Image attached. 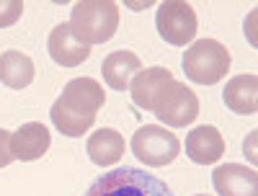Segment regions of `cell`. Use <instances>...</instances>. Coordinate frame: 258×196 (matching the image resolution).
I'll return each instance as SVG.
<instances>
[{
  "mask_svg": "<svg viewBox=\"0 0 258 196\" xmlns=\"http://www.w3.org/2000/svg\"><path fill=\"white\" fill-rule=\"evenodd\" d=\"M176 78L170 75V70L165 68H145L135 75V80L129 83V88H132V101L135 106L145 108V111L155 114L158 103L163 101L165 91L170 88V83Z\"/></svg>",
  "mask_w": 258,
  "mask_h": 196,
  "instance_id": "cell-8",
  "label": "cell"
},
{
  "mask_svg": "<svg viewBox=\"0 0 258 196\" xmlns=\"http://www.w3.org/2000/svg\"><path fill=\"white\" fill-rule=\"evenodd\" d=\"M132 152L135 158L142 160L150 168H165L181 155V142L173 132H168L165 126L158 124H147L140 126L135 137H132Z\"/></svg>",
  "mask_w": 258,
  "mask_h": 196,
  "instance_id": "cell-5",
  "label": "cell"
},
{
  "mask_svg": "<svg viewBox=\"0 0 258 196\" xmlns=\"http://www.w3.org/2000/svg\"><path fill=\"white\" fill-rule=\"evenodd\" d=\"M85 196H173V191L165 186V181L140 168H116L98 176Z\"/></svg>",
  "mask_w": 258,
  "mask_h": 196,
  "instance_id": "cell-3",
  "label": "cell"
},
{
  "mask_svg": "<svg viewBox=\"0 0 258 196\" xmlns=\"http://www.w3.org/2000/svg\"><path fill=\"white\" fill-rule=\"evenodd\" d=\"M142 70V62L135 52L129 49H116L111 52L109 57L103 59L101 64V73H103V80L111 91H126L129 83L135 80V75Z\"/></svg>",
  "mask_w": 258,
  "mask_h": 196,
  "instance_id": "cell-13",
  "label": "cell"
},
{
  "mask_svg": "<svg viewBox=\"0 0 258 196\" xmlns=\"http://www.w3.org/2000/svg\"><path fill=\"white\" fill-rule=\"evenodd\" d=\"M119 6L111 0H83L73 8L70 29L83 44H103L116 34Z\"/></svg>",
  "mask_w": 258,
  "mask_h": 196,
  "instance_id": "cell-2",
  "label": "cell"
},
{
  "mask_svg": "<svg viewBox=\"0 0 258 196\" xmlns=\"http://www.w3.org/2000/svg\"><path fill=\"white\" fill-rule=\"evenodd\" d=\"M212 186L220 196H258V173L240 163H227L212 173Z\"/></svg>",
  "mask_w": 258,
  "mask_h": 196,
  "instance_id": "cell-9",
  "label": "cell"
},
{
  "mask_svg": "<svg viewBox=\"0 0 258 196\" xmlns=\"http://www.w3.org/2000/svg\"><path fill=\"white\" fill-rule=\"evenodd\" d=\"M197 196H207V193H197Z\"/></svg>",
  "mask_w": 258,
  "mask_h": 196,
  "instance_id": "cell-19",
  "label": "cell"
},
{
  "mask_svg": "<svg viewBox=\"0 0 258 196\" xmlns=\"http://www.w3.org/2000/svg\"><path fill=\"white\" fill-rule=\"evenodd\" d=\"M52 137H49V129L39 121H26L21 124L16 132H11V155L13 160H39L44 152L49 150Z\"/></svg>",
  "mask_w": 258,
  "mask_h": 196,
  "instance_id": "cell-10",
  "label": "cell"
},
{
  "mask_svg": "<svg viewBox=\"0 0 258 196\" xmlns=\"http://www.w3.org/2000/svg\"><path fill=\"white\" fill-rule=\"evenodd\" d=\"M34 62L29 54L18 52V49H8L0 54V83L6 88H13V91H21L26 85L34 83Z\"/></svg>",
  "mask_w": 258,
  "mask_h": 196,
  "instance_id": "cell-16",
  "label": "cell"
},
{
  "mask_svg": "<svg viewBox=\"0 0 258 196\" xmlns=\"http://www.w3.org/2000/svg\"><path fill=\"white\" fill-rule=\"evenodd\" d=\"M232 57L217 39H199L183 54V73L199 85H214L230 73Z\"/></svg>",
  "mask_w": 258,
  "mask_h": 196,
  "instance_id": "cell-4",
  "label": "cell"
},
{
  "mask_svg": "<svg viewBox=\"0 0 258 196\" xmlns=\"http://www.w3.org/2000/svg\"><path fill=\"white\" fill-rule=\"evenodd\" d=\"M85 150H88L91 163H96L101 168H109V165L119 163L121 155H124V137L116 132V129L103 126V129H98V132H93L88 137Z\"/></svg>",
  "mask_w": 258,
  "mask_h": 196,
  "instance_id": "cell-15",
  "label": "cell"
},
{
  "mask_svg": "<svg viewBox=\"0 0 258 196\" xmlns=\"http://www.w3.org/2000/svg\"><path fill=\"white\" fill-rule=\"evenodd\" d=\"M106 103V93L93 78H75L62 88V96L52 106V124L64 137H83L96 121L98 108Z\"/></svg>",
  "mask_w": 258,
  "mask_h": 196,
  "instance_id": "cell-1",
  "label": "cell"
},
{
  "mask_svg": "<svg viewBox=\"0 0 258 196\" xmlns=\"http://www.w3.org/2000/svg\"><path fill=\"white\" fill-rule=\"evenodd\" d=\"M47 49H49V57L57 64H62V68H78V64H83L91 57V47L83 44V41L75 36L70 24H59V26L52 29Z\"/></svg>",
  "mask_w": 258,
  "mask_h": 196,
  "instance_id": "cell-11",
  "label": "cell"
},
{
  "mask_svg": "<svg viewBox=\"0 0 258 196\" xmlns=\"http://www.w3.org/2000/svg\"><path fill=\"white\" fill-rule=\"evenodd\" d=\"M186 155L197 165H212L225 155V137L214 126H197L186 137Z\"/></svg>",
  "mask_w": 258,
  "mask_h": 196,
  "instance_id": "cell-12",
  "label": "cell"
},
{
  "mask_svg": "<svg viewBox=\"0 0 258 196\" xmlns=\"http://www.w3.org/2000/svg\"><path fill=\"white\" fill-rule=\"evenodd\" d=\"M199 31V18L188 3L183 0H165L158 11V34L163 41L173 47L191 44Z\"/></svg>",
  "mask_w": 258,
  "mask_h": 196,
  "instance_id": "cell-6",
  "label": "cell"
},
{
  "mask_svg": "<svg viewBox=\"0 0 258 196\" xmlns=\"http://www.w3.org/2000/svg\"><path fill=\"white\" fill-rule=\"evenodd\" d=\"M24 13V3L21 0H0V29L13 26Z\"/></svg>",
  "mask_w": 258,
  "mask_h": 196,
  "instance_id": "cell-17",
  "label": "cell"
},
{
  "mask_svg": "<svg viewBox=\"0 0 258 196\" xmlns=\"http://www.w3.org/2000/svg\"><path fill=\"white\" fill-rule=\"evenodd\" d=\"M13 163V155H11V132L0 129V168H6Z\"/></svg>",
  "mask_w": 258,
  "mask_h": 196,
  "instance_id": "cell-18",
  "label": "cell"
},
{
  "mask_svg": "<svg viewBox=\"0 0 258 196\" xmlns=\"http://www.w3.org/2000/svg\"><path fill=\"white\" fill-rule=\"evenodd\" d=\"M225 106L235 114H243V116H253L255 108H258V78L255 75H238L232 78L225 91H222Z\"/></svg>",
  "mask_w": 258,
  "mask_h": 196,
  "instance_id": "cell-14",
  "label": "cell"
},
{
  "mask_svg": "<svg viewBox=\"0 0 258 196\" xmlns=\"http://www.w3.org/2000/svg\"><path fill=\"white\" fill-rule=\"evenodd\" d=\"M155 116L168 126H188L199 116V98L186 83L173 80L165 91L163 101L155 108Z\"/></svg>",
  "mask_w": 258,
  "mask_h": 196,
  "instance_id": "cell-7",
  "label": "cell"
}]
</instances>
